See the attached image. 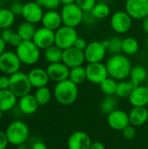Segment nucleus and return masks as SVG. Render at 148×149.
I'll return each mask as SVG.
<instances>
[{
  "label": "nucleus",
  "instance_id": "obj_1",
  "mask_svg": "<svg viewBox=\"0 0 148 149\" xmlns=\"http://www.w3.org/2000/svg\"><path fill=\"white\" fill-rule=\"evenodd\" d=\"M106 66L107 68L109 77L120 81L129 77L133 67L130 59L121 53L112 55L107 59Z\"/></svg>",
  "mask_w": 148,
  "mask_h": 149
},
{
  "label": "nucleus",
  "instance_id": "obj_2",
  "mask_svg": "<svg viewBox=\"0 0 148 149\" xmlns=\"http://www.w3.org/2000/svg\"><path fill=\"white\" fill-rule=\"evenodd\" d=\"M53 95L59 104L64 106H70L73 104L78 99V85L73 83L69 79L58 82L54 87Z\"/></svg>",
  "mask_w": 148,
  "mask_h": 149
},
{
  "label": "nucleus",
  "instance_id": "obj_3",
  "mask_svg": "<svg viewBox=\"0 0 148 149\" xmlns=\"http://www.w3.org/2000/svg\"><path fill=\"white\" fill-rule=\"evenodd\" d=\"M5 134L9 143L17 147L26 142L30 135V130L24 121L15 120L8 125L5 129Z\"/></svg>",
  "mask_w": 148,
  "mask_h": 149
},
{
  "label": "nucleus",
  "instance_id": "obj_4",
  "mask_svg": "<svg viewBox=\"0 0 148 149\" xmlns=\"http://www.w3.org/2000/svg\"><path fill=\"white\" fill-rule=\"evenodd\" d=\"M15 52L21 63L25 65H33L40 58V49L32 40H23Z\"/></svg>",
  "mask_w": 148,
  "mask_h": 149
},
{
  "label": "nucleus",
  "instance_id": "obj_5",
  "mask_svg": "<svg viewBox=\"0 0 148 149\" xmlns=\"http://www.w3.org/2000/svg\"><path fill=\"white\" fill-rule=\"evenodd\" d=\"M32 86L30 82L28 74L23 72H17L10 75V90L17 97L21 98L31 93Z\"/></svg>",
  "mask_w": 148,
  "mask_h": 149
},
{
  "label": "nucleus",
  "instance_id": "obj_6",
  "mask_svg": "<svg viewBox=\"0 0 148 149\" xmlns=\"http://www.w3.org/2000/svg\"><path fill=\"white\" fill-rule=\"evenodd\" d=\"M63 25L76 28L83 22L84 11L75 3L64 5L60 11Z\"/></svg>",
  "mask_w": 148,
  "mask_h": 149
},
{
  "label": "nucleus",
  "instance_id": "obj_7",
  "mask_svg": "<svg viewBox=\"0 0 148 149\" xmlns=\"http://www.w3.org/2000/svg\"><path fill=\"white\" fill-rule=\"evenodd\" d=\"M79 35L75 28L62 25L55 31V45L62 50L72 47Z\"/></svg>",
  "mask_w": 148,
  "mask_h": 149
},
{
  "label": "nucleus",
  "instance_id": "obj_8",
  "mask_svg": "<svg viewBox=\"0 0 148 149\" xmlns=\"http://www.w3.org/2000/svg\"><path fill=\"white\" fill-rule=\"evenodd\" d=\"M21 61L16 52L5 51L0 56V72L5 75H11L20 70Z\"/></svg>",
  "mask_w": 148,
  "mask_h": 149
},
{
  "label": "nucleus",
  "instance_id": "obj_9",
  "mask_svg": "<svg viewBox=\"0 0 148 149\" xmlns=\"http://www.w3.org/2000/svg\"><path fill=\"white\" fill-rule=\"evenodd\" d=\"M110 24L115 32L124 34L130 31L133 24V18L126 10H119L113 14Z\"/></svg>",
  "mask_w": 148,
  "mask_h": 149
},
{
  "label": "nucleus",
  "instance_id": "obj_10",
  "mask_svg": "<svg viewBox=\"0 0 148 149\" xmlns=\"http://www.w3.org/2000/svg\"><path fill=\"white\" fill-rule=\"evenodd\" d=\"M106 52L107 51L103 41H92L87 45L85 50L84 51L85 61L88 62V64L102 62Z\"/></svg>",
  "mask_w": 148,
  "mask_h": 149
},
{
  "label": "nucleus",
  "instance_id": "obj_11",
  "mask_svg": "<svg viewBox=\"0 0 148 149\" xmlns=\"http://www.w3.org/2000/svg\"><path fill=\"white\" fill-rule=\"evenodd\" d=\"M86 79L92 84L99 85L109 77L106 64L102 62L89 63L85 67Z\"/></svg>",
  "mask_w": 148,
  "mask_h": 149
},
{
  "label": "nucleus",
  "instance_id": "obj_12",
  "mask_svg": "<svg viewBox=\"0 0 148 149\" xmlns=\"http://www.w3.org/2000/svg\"><path fill=\"white\" fill-rule=\"evenodd\" d=\"M125 9L133 19L142 20L148 16V0H126Z\"/></svg>",
  "mask_w": 148,
  "mask_h": 149
},
{
  "label": "nucleus",
  "instance_id": "obj_13",
  "mask_svg": "<svg viewBox=\"0 0 148 149\" xmlns=\"http://www.w3.org/2000/svg\"><path fill=\"white\" fill-rule=\"evenodd\" d=\"M85 61V58L84 51L79 50L74 46L63 50L62 62L70 69L83 65Z\"/></svg>",
  "mask_w": 148,
  "mask_h": 149
},
{
  "label": "nucleus",
  "instance_id": "obj_14",
  "mask_svg": "<svg viewBox=\"0 0 148 149\" xmlns=\"http://www.w3.org/2000/svg\"><path fill=\"white\" fill-rule=\"evenodd\" d=\"M32 41L40 50H45L55 45V31L43 26L38 28Z\"/></svg>",
  "mask_w": 148,
  "mask_h": 149
},
{
  "label": "nucleus",
  "instance_id": "obj_15",
  "mask_svg": "<svg viewBox=\"0 0 148 149\" xmlns=\"http://www.w3.org/2000/svg\"><path fill=\"white\" fill-rule=\"evenodd\" d=\"M44 13V12L43 7L39 5L36 1H31L24 4L22 17L25 21L36 24L41 22Z\"/></svg>",
  "mask_w": 148,
  "mask_h": 149
},
{
  "label": "nucleus",
  "instance_id": "obj_16",
  "mask_svg": "<svg viewBox=\"0 0 148 149\" xmlns=\"http://www.w3.org/2000/svg\"><path fill=\"white\" fill-rule=\"evenodd\" d=\"M108 126L115 131H122L125 127L130 125L129 114L121 110L116 109L107 114Z\"/></svg>",
  "mask_w": 148,
  "mask_h": 149
},
{
  "label": "nucleus",
  "instance_id": "obj_17",
  "mask_svg": "<svg viewBox=\"0 0 148 149\" xmlns=\"http://www.w3.org/2000/svg\"><path fill=\"white\" fill-rule=\"evenodd\" d=\"M45 70L48 73L50 80L54 81L56 83L69 79L70 68L65 65L62 61L49 64Z\"/></svg>",
  "mask_w": 148,
  "mask_h": 149
},
{
  "label": "nucleus",
  "instance_id": "obj_18",
  "mask_svg": "<svg viewBox=\"0 0 148 149\" xmlns=\"http://www.w3.org/2000/svg\"><path fill=\"white\" fill-rule=\"evenodd\" d=\"M92 141L91 137L83 131H75L67 140L68 149H90Z\"/></svg>",
  "mask_w": 148,
  "mask_h": 149
},
{
  "label": "nucleus",
  "instance_id": "obj_19",
  "mask_svg": "<svg viewBox=\"0 0 148 149\" xmlns=\"http://www.w3.org/2000/svg\"><path fill=\"white\" fill-rule=\"evenodd\" d=\"M41 23L43 27L54 31H56L63 24L61 14L57 10H49L45 11L43 15Z\"/></svg>",
  "mask_w": 148,
  "mask_h": 149
},
{
  "label": "nucleus",
  "instance_id": "obj_20",
  "mask_svg": "<svg viewBox=\"0 0 148 149\" xmlns=\"http://www.w3.org/2000/svg\"><path fill=\"white\" fill-rule=\"evenodd\" d=\"M28 77H29V79L32 87L36 89L47 86L50 81V78L48 76L46 70L43 68H39V67L31 69L28 72Z\"/></svg>",
  "mask_w": 148,
  "mask_h": 149
},
{
  "label": "nucleus",
  "instance_id": "obj_21",
  "mask_svg": "<svg viewBox=\"0 0 148 149\" xmlns=\"http://www.w3.org/2000/svg\"><path fill=\"white\" fill-rule=\"evenodd\" d=\"M128 100L133 107H147L148 105L147 86L140 85L134 88L128 97Z\"/></svg>",
  "mask_w": 148,
  "mask_h": 149
},
{
  "label": "nucleus",
  "instance_id": "obj_22",
  "mask_svg": "<svg viewBox=\"0 0 148 149\" xmlns=\"http://www.w3.org/2000/svg\"><path fill=\"white\" fill-rule=\"evenodd\" d=\"M39 105L34 96V94H26L21 98H19L18 100V108L19 110L27 115L33 114L37 112Z\"/></svg>",
  "mask_w": 148,
  "mask_h": 149
},
{
  "label": "nucleus",
  "instance_id": "obj_23",
  "mask_svg": "<svg viewBox=\"0 0 148 149\" xmlns=\"http://www.w3.org/2000/svg\"><path fill=\"white\" fill-rule=\"evenodd\" d=\"M129 114L130 124L133 127H140L148 120V110L146 107H133Z\"/></svg>",
  "mask_w": 148,
  "mask_h": 149
},
{
  "label": "nucleus",
  "instance_id": "obj_24",
  "mask_svg": "<svg viewBox=\"0 0 148 149\" xmlns=\"http://www.w3.org/2000/svg\"><path fill=\"white\" fill-rule=\"evenodd\" d=\"M17 102V97L10 90H0V111L3 113L12 110Z\"/></svg>",
  "mask_w": 148,
  "mask_h": 149
},
{
  "label": "nucleus",
  "instance_id": "obj_25",
  "mask_svg": "<svg viewBox=\"0 0 148 149\" xmlns=\"http://www.w3.org/2000/svg\"><path fill=\"white\" fill-rule=\"evenodd\" d=\"M140 84L133 79L129 80H120L118 82L117 91H116V96L120 98H128L131 94V93L133 91L134 88L139 86Z\"/></svg>",
  "mask_w": 148,
  "mask_h": 149
},
{
  "label": "nucleus",
  "instance_id": "obj_26",
  "mask_svg": "<svg viewBox=\"0 0 148 149\" xmlns=\"http://www.w3.org/2000/svg\"><path fill=\"white\" fill-rule=\"evenodd\" d=\"M37 28L34 24L24 21L21 23L17 30V32L21 36L23 40H32Z\"/></svg>",
  "mask_w": 148,
  "mask_h": 149
},
{
  "label": "nucleus",
  "instance_id": "obj_27",
  "mask_svg": "<svg viewBox=\"0 0 148 149\" xmlns=\"http://www.w3.org/2000/svg\"><path fill=\"white\" fill-rule=\"evenodd\" d=\"M62 55H63V50L60 49L56 45H53L47 49L44 50V59L49 63H57L62 61Z\"/></svg>",
  "mask_w": 148,
  "mask_h": 149
},
{
  "label": "nucleus",
  "instance_id": "obj_28",
  "mask_svg": "<svg viewBox=\"0 0 148 149\" xmlns=\"http://www.w3.org/2000/svg\"><path fill=\"white\" fill-rule=\"evenodd\" d=\"M16 16L10 8H0V29L10 28L15 23Z\"/></svg>",
  "mask_w": 148,
  "mask_h": 149
},
{
  "label": "nucleus",
  "instance_id": "obj_29",
  "mask_svg": "<svg viewBox=\"0 0 148 149\" xmlns=\"http://www.w3.org/2000/svg\"><path fill=\"white\" fill-rule=\"evenodd\" d=\"M129 78L140 85L143 82H147L148 78V72L147 68L143 65H137L132 67Z\"/></svg>",
  "mask_w": 148,
  "mask_h": 149
},
{
  "label": "nucleus",
  "instance_id": "obj_30",
  "mask_svg": "<svg viewBox=\"0 0 148 149\" xmlns=\"http://www.w3.org/2000/svg\"><path fill=\"white\" fill-rule=\"evenodd\" d=\"M140 49V44L137 39L132 37H128L122 41V52L125 55H134Z\"/></svg>",
  "mask_w": 148,
  "mask_h": 149
},
{
  "label": "nucleus",
  "instance_id": "obj_31",
  "mask_svg": "<svg viewBox=\"0 0 148 149\" xmlns=\"http://www.w3.org/2000/svg\"><path fill=\"white\" fill-rule=\"evenodd\" d=\"M122 41L120 38L118 37H113L109 39L104 40L103 43L106 48L107 52H109L112 55L114 54H120L122 52Z\"/></svg>",
  "mask_w": 148,
  "mask_h": 149
},
{
  "label": "nucleus",
  "instance_id": "obj_32",
  "mask_svg": "<svg viewBox=\"0 0 148 149\" xmlns=\"http://www.w3.org/2000/svg\"><path fill=\"white\" fill-rule=\"evenodd\" d=\"M69 79L72 80L76 85L82 84L85 80L87 79L85 67L81 65V66H77V67L70 69Z\"/></svg>",
  "mask_w": 148,
  "mask_h": 149
},
{
  "label": "nucleus",
  "instance_id": "obj_33",
  "mask_svg": "<svg viewBox=\"0 0 148 149\" xmlns=\"http://www.w3.org/2000/svg\"><path fill=\"white\" fill-rule=\"evenodd\" d=\"M99 86H100V89L102 93L106 96L116 95V91H117V86H118V82L116 79L111 77H108L102 83H100Z\"/></svg>",
  "mask_w": 148,
  "mask_h": 149
},
{
  "label": "nucleus",
  "instance_id": "obj_34",
  "mask_svg": "<svg viewBox=\"0 0 148 149\" xmlns=\"http://www.w3.org/2000/svg\"><path fill=\"white\" fill-rule=\"evenodd\" d=\"M118 107V100L115 95L106 96L100 104V110L105 114H109L113 111L116 110Z\"/></svg>",
  "mask_w": 148,
  "mask_h": 149
},
{
  "label": "nucleus",
  "instance_id": "obj_35",
  "mask_svg": "<svg viewBox=\"0 0 148 149\" xmlns=\"http://www.w3.org/2000/svg\"><path fill=\"white\" fill-rule=\"evenodd\" d=\"M91 12L98 20H99V19L106 18L111 13V9L107 3L100 2L95 4V6L92 8Z\"/></svg>",
  "mask_w": 148,
  "mask_h": 149
},
{
  "label": "nucleus",
  "instance_id": "obj_36",
  "mask_svg": "<svg viewBox=\"0 0 148 149\" xmlns=\"http://www.w3.org/2000/svg\"><path fill=\"white\" fill-rule=\"evenodd\" d=\"M34 96L39 106H44L50 102L51 99V92L47 86H44V87L37 88Z\"/></svg>",
  "mask_w": 148,
  "mask_h": 149
},
{
  "label": "nucleus",
  "instance_id": "obj_37",
  "mask_svg": "<svg viewBox=\"0 0 148 149\" xmlns=\"http://www.w3.org/2000/svg\"><path fill=\"white\" fill-rule=\"evenodd\" d=\"M36 2L43 8L49 10H57L61 4L60 0H36Z\"/></svg>",
  "mask_w": 148,
  "mask_h": 149
},
{
  "label": "nucleus",
  "instance_id": "obj_38",
  "mask_svg": "<svg viewBox=\"0 0 148 149\" xmlns=\"http://www.w3.org/2000/svg\"><path fill=\"white\" fill-rule=\"evenodd\" d=\"M75 3L85 12L91 11L97 3L96 0H75Z\"/></svg>",
  "mask_w": 148,
  "mask_h": 149
},
{
  "label": "nucleus",
  "instance_id": "obj_39",
  "mask_svg": "<svg viewBox=\"0 0 148 149\" xmlns=\"http://www.w3.org/2000/svg\"><path fill=\"white\" fill-rule=\"evenodd\" d=\"M122 135L125 139L126 140H133L136 135H137V132L135 129V127H133V125H129L126 127H125L122 131Z\"/></svg>",
  "mask_w": 148,
  "mask_h": 149
},
{
  "label": "nucleus",
  "instance_id": "obj_40",
  "mask_svg": "<svg viewBox=\"0 0 148 149\" xmlns=\"http://www.w3.org/2000/svg\"><path fill=\"white\" fill-rule=\"evenodd\" d=\"M24 4V3H22L21 2H12V3L10 5V10L16 17L22 16Z\"/></svg>",
  "mask_w": 148,
  "mask_h": 149
},
{
  "label": "nucleus",
  "instance_id": "obj_41",
  "mask_svg": "<svg viewBox=\"0 0 148 149\" xmlns=\"http://www.w3.org/2000/svg\"><path fill=\"white\" fill-rule=\"evenodd\" d=\"M97 18L92 15L91 11H85L84 12V17H83V22L86 25H93L97 22Z\"/></svg>",
  "mask_w": 148,
  "mask_h": 149
},
{
  "label": "nucleus",
  "instance_id": "obj_42",
  "mask_svg": "<svg viewBox=\"0 0 148 149\" xmlns=\"http://www.w3.org/2000/svg\"><path fill=\"white\" fill-rule=\"evenodd\" d=\"M22 42H23V38H21V36H20L17 31H16V32L14 31L8 44H9V45H10L11 46H13V47L17 48V46L22 43Z\"/></svg>",
  "mask_w": 148,
  "mask_h": 149
},
{
  "label": "nucleus",
  "instance_id": "obj_43",
  "mask_svg": "<svg viewBox=\"0 0 148 149\" xmlns=\"http://www.w3.org/2000/svg\"><path fill=\"white\" fill-rule=\"evenodd\" d=\"M13 31L10 29V28H7V29H3L1 30V32H0V37L8 44L12 34H13Z\"/></svg>",
  "mask_w": 148,
  "mask_h": 149
},
{
  "label": "nucleus",
  "instance_id": "obj_44",
  "mask_svg": "<svg viewBox=\"0 0 148 149\" xmlns=\"http://www.w3.org/2000/svg\"><path fill=\"white\" fill-rule=\"evenodd\" d=\"M10 88V76L2 75L0 76V90H5Z\"/></svg>",
  "mask_w": 148,
  "mask_h": 149
},
{
  "label": "nucleus",
  "instance_id": "obj_45",
  "mask_svg": "<svg viewBox=\"0 0 148 149\" xmlns=\"http://www.w3.org/2000/svg\"><path fill=\"white\" fill-rule=\"evenodd\" d=\"M87 43H86V41H85V39H84V38H78V39L76 40V42H75V44H74V47H76L77 49H79V50H81V51H85V48H86V46H87Z\"/></svg>",
  "mask_w": 148,
  "mask_h": 149
},
{
  "label": "nucleus",
  "instance_id": "obj_46",
  "mask_svg": "<svg viewBox=\"0 0 148 149\" xmlns=\"http://www.w3.org/2000/svg\"><path fill=\"white\" fill-rule=\"evenodd\" d=\"M8 144L10 143L5 132L0 131V149H6Z\"/></svg>",
  "mask_w": 148,
  "mask_h": 149
},
{
  "label": "nucleus",
  "instance_id": "obj_47",
  "mask_svg": "<svg viewBox=\"0 0 148 149\" xmlns=\"http://www.w3.org/2000/svg\"><path fill=\"white\" fill-rule=\"evenodd\" d=\"M31 149H48L46 145L42 141H36L32 144Z\"/></svg>",
  "mask_w": 148,
  "mask_h": 149
},
{
  "label": "nucleus",
  "instance_id": "obj_48",
  "mask_svg": "<svg viewBox=\"0 0 148 149\" xmlns=\"http://www.w3.org/2000/svg\"><path fill=\"white\" fill-rule=\"evenodd\" d=\"M90 149H106V146L100 141H93L91 145Z\"/></svg>",
  "mask_w": 148,
  "mask_h": 149
},
{
  "label": "nucleus",
  "instance_id": "obj_49",
  "mask_svg": "<svg viewBox=\"0 0 148 149\" xmlns=\"http://www.w3.org/2000/svg\"><path fill=\"white\" fill-rule=\"evenodd\" d=\"M141 26H142L143 31H144L147 34H148V16L147 17H146L145 18L142 19Z\"/></svg>",
  "mask_w": 148,
  "mask_h": 149
},
{
  "label": "nucleus",
  "instance_id": "obj_50",
  "mask_svg": "<svg viewBox=\"0 0 148 149\" xmlns=\"http://www.w3.org/2000/svg\"><path fill=\"white\" fill-rule=\"evenodd\" d=\"M6 42L0 37V56L6 51Z\"/></svg>",
  "mask_w": 148,
  "mask_h": 149
},
{
  "label": "nucleus",
  "instance_id": "obj_51",
  "mask_svg": "<svg viewBox=\"0 0 148 149\" xmlns=\"http://www.w3.org/2000/svg\"><path fill=\"white\" fill-rule=\"evenodd\" d=\"M61 3L63 5H66V4H70V3H75V0H60Z\"/></svg>",
  "mask_w": 148,
  "mask_h": 149
},
{
  "label": "nucleus",
  "instance_id": "obj_52",
  "mask_svg": "<svg viewBox=\"0 0 148 149\" xmlns=\"http://www.w3.org/2000/svg\"><path fill=\"white\" fill-rule=\"evenodd\" d=\"M17 149H28V148H27L24 144H22V145L17 146Z\"/></svg>",
  "mask_w": 148,
  "mask_h": 149
},
{
  "label": "nucleus",
  "instance_id": "obj_53",
  "mask_svg": "<svg viewBox=\"0 0 148 149\" xmlns=\"http://www.w3.org/2000/svg\"><path fill=\"white\" fill-rule=\"evenodd\" d=\"M3 113L0 111V120H1L2 118H3Z\"/></svg>",
  "mask_w": 148,
  "mask_h": 149
},
{
  "label": "nucleus",
  "instance_id": "obj_54",
  "mask_svg": "<svg viewBox=\"0 0 148 149\" xmlns=\"http://www.w3.org/2000/svg\"><path fill=\"white\" fill-rule=\"evenodd\" d=\"M146 45H147V46L148 48V36L147 38V39H146Z\"/></svg>",
  "mask_w": 148,
  "mask_h": 149
},
{
  "label": "nucleus",
  "instance_id": "obj_55",
  "mask_svg": "<svg viewBox=\"0 0 148 149\" xmlns=\"http://www.w3.org/2000/svg\"><path fill=\"white\" fill-rule=\"evenodd\" d=\"M12 2H21L22 0H11Z\"/></svg>",
  "mask_w": 148,
  "mask_h": 149
},
{
  "label": "nucleus",
  "instance_id": "obj_56",
  "mask_svg": "<svg viewBox=\"0 0 148 149\" xmlns=\"http://www.w3.org/2000/svg\"><path fill=\"white\" fill-rule=\"evenodd\" d=\"M147 86V88H148V78H147V85H146Z\"/></svg>",
  "mask_w": 148,
  "mask_h": 149
},
{
  "label": "nucleus",
  "instance_id": "obj_57",
  "mask_svg": "<svg viewBox=\"0 0 148 149\" xmlns=\"http://www.w3.org/2000/svg\"><path fill=\"white\" fill-rule=\"evenodd\" d=\"M109 1H114V0H109Z\"/></svg>",
  "mask_w": 148,
  "mask_h": 149
},
{
  "label": "nucleus",
  "instance_id": "obj_58",
  "mask_svg": "<svg viewBox=\"0 0 148 149\" xmlns=\"http://www.w3.org/2000/svg\"><path fill=\"white\" fill-rule=\"evenodd\" d=\"M0 32H1V29H0Z\"/></svg>",
  "mask_w": 148,
  "mask_h": 149
}]
</instances>
